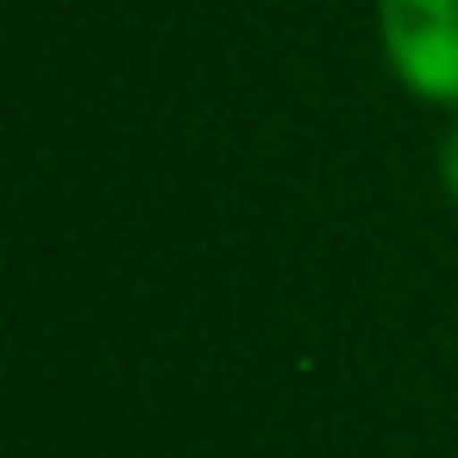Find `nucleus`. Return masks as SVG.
I'll return each instance as SVG.
<instances>
[{"instance_id": "f257e3e1", "label": "nucleus", "mask_w": 458, "mask_h": 458, "mask_svg": "<svg viewBox=\"0 0 458 458\" xmlns=\"http://www.w3.org/2000/svg\"><path fill=\"white\" fill-rule=\"evenodd\" d=\"M377 45L414 101L458 114V0H377Z\"/></svg>"}, {"instance_id": "f03ea898", "label": "nucleus", "mask_w": 458, "mask_h": 458, "mask_svg": "<svg viewBox=\"0 0 458 458\" xmlns=\"http://www.w3.org/2000/svg\"><path fill=\"white\" fill-rule=\"evenodd\" d=\"M439 189L452 195V208H458V114H452V126H445V139H439Z\"/></svg>"}]
</instances>
